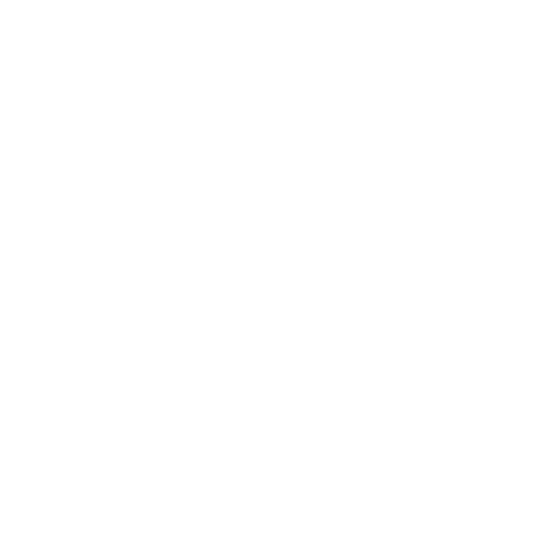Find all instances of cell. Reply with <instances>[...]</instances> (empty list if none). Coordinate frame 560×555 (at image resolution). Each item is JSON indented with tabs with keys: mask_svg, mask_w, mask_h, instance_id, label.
<instances>
[]
</instances>
